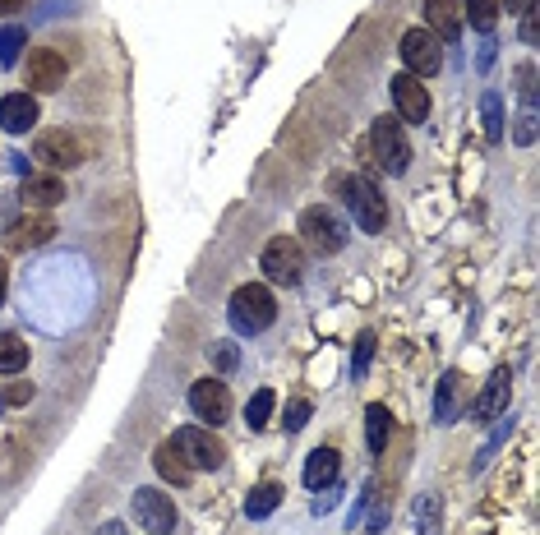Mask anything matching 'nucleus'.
<instances>
[{
    "instance_id": "f257e3e1",
    "label": "nucleus",
    "mask_w": 540,
    "mask_h": 535,
    "mask_svg": "<svg viewBox=\"0 0 540 535\" xmlns=\"http://www.w3.org/2000/svg\"><path fill=\"white\" fill-rule=\"evenodd\" d=\"M337 190H342V203L351 208V217L360 222V231H370V236H379L388 226V203L384 194H379V185L365 176H342L337 180Z\"/></svg>"
},
{
    "instance_id": "f03ea898",
    "label": "nucleus",
    "mask_w": 540,
    "mask_h": 535,
    "mask_svg": "<svg viewBox=\"0 0 540 535\" xmlns=\"http://www.w3.org/2000/svg\"><path fill=\"white\" fill-rule=\"evenodd\" d=\"M227 319H231V328L236 333H264L268 323L277 319V305H273V291L268 286H259V282H250V286H236V296H231V305H227Z\"/></svg>"
},
{
    "instance_id": "7ed1b4c3",
    "label": "nucleus",
    "mask_w": 540,
    "mask_h": 535,
    "mask_svg": "<svg viewBox=\"0 0 540 535\" xmlns=\"http://www.w3.org/2000/svg\"><path fill=\"white\" fill-rule=\"evenodd\" d=\"M300 240H305L314 254H337L342 245H347V222H342L333 208L314 203V208L300 213Z\"/></svg>"
},
{
    "instance_id": "20e7f679",
    "label": "nucleus",
    "mask_w": 540,
    "mask_h": 535,
    "mask_svg": "<svg viewBox=\"0 0 540 535\" xmlns=\"http://www.w3.org/2000/svg\"><path fill=\"white\" fill-rule=\"evenodd\" d=\"M259 268H264L268 282L296 286L300 277H305V245H300L296 236H273L264 245V259H259Z\"/></svg>"
},
{
    "instance_id": "39448f33",
    "label": "nucleus",
    "mask_w": 540,
    "mask_h": 535,
    "mask_svg": "<svg viewBox=\"0 0 540 535\" xmlns=\"http://www.w3.org/2000/svg\"><path fill=\"white\" fill-rule=\"evenodd\" d=\"M374 157H379V167L388 171V176H407L411 167V143L407 134H402V125H397V116H379L374 120Z\"/></svg>"
},
{
    "instance_id": "423d86ee",
    "label": "nucleus",
    "mask_w": 540,
    "mask_h": 535,
    "mask_svg": "<svg viewBox=\"0 0 540 535\" xmlns=\"http://www.w3.org/2000/svg\"><path fill=\"white\" fill-rule=\"evenodd\" d=\"M171 443L185 452V462H190L194 471H217V466L227 462V443L217 439V434H208L204 425H185Z\"/></svg>"
},
{
    "instance_id": "0eeeda50",
    "label": "nucleus",
    "mask_w": 540,
    "mask_h": 535,
    "mask_svg": "<svg viewBox=\"0 0 540 535\" xmlns=\"http://www.w3.org/2000/svg\"><path fill=\"white\" fill-rule=\"evenodd\" d=\"M402 60H407V74L416 79H430V74L444 70V47H439V37L430 28H411L402 37Z\"/></svg>"
},
{
    "instance_id": "6e6552de",
    "label": "nucleus",
    "mask_w": 540,
    "mask_h": 535,
    "mask_svg": "<svg viewBox=\"0 0 540 535\" xmlns=\"http://www.w3.org/2000/svg\"><path fill=\"white\" fill-rule=\"evenodd\" d=\"M130 508H134V522L144 526L148 535H167V531H176V503H171L167 494H162V489H134Z\"/></svg>"
},
{
    "instance_id": "1a4fd4ad",
    "label": "nucleus",
    "mask_w": 540,
    "mask_h": 535,
    "mask_svg": "<svg viewBox=\"0 0 540 535\" xmlns=\"http://www.w3.org/2000/svg\"><path fill=\"white\" fill-rule=\"evenodd\" d=\"M33 157H37V162H47V167L74 171L88 153H84V143H79V134H70V130H47V134H37Z\"/></svg>"
},
{
    "instance_id": "9d476101",
    "label": "nucleus",
    "mask_w": 540,
    "mask_h": 535,
    "mask_svg": "<svg viewBox=\"0 0 540 535\" xmlns=\"http://www.w3.org/2000/svg\"><path fill=\"white\" fill-rule=\"evenodd\" d=\"M190 411L204 420V425H227V420H231L227 383H222V379H199L190 388Z\"/></svg>"
},
{
    "instance_id": "9b49d317",
    "label": "nucleus",
    "mask_w": 540,
    "mask_h": 535,
    "mask_svg": "<svg viewBox=\"0 0 540 535\" xmlns=\"http://www.w3.org/2000/svg\"><path fill=\"white\" fill-rule=\"evenodd\" d=\"M388 93H393L397 120H411V125H420V120L430 116V88L420 84L416 74H393Z\"/></svg>"
},
{
    "instance_id": "f8f14e48",
    "label": "nucleus",
    "mask_w": 540,
    "mask_h": 535,
    "mask_svg": "<svg viewBox=\"0 0 540 535\" xmlns=\"http://www.w3.org/2000/svg\"><path fill=\"white\" fill-rule=\"evenodd\" d=\"M65 74H70V65H65V56L56 47H37L28 56V88L33 93H56L65 84Z\"/></svg>"
},
{
    "instance_id": "ddd939ff",
    "label": "nucleus",
    "mask_w": 540,
    "mask_h": 535,
    "mask_svg": "<svg viewBox=\"0 0 540 535\" xmlns=\"http://www.w3.org/2000/svg\"><path fill=\"white\" fill-rule=\"evenodd\" d=\"M508 397H513V369H494L490 383L476 393V402H471V416L476 420H494L508 411Z\"/></svg>"
},
{
    "instance_id": "4468645a",
    "label": "nucleus",
    "mask_w": 540,
    "mask_h": 535,
    "mask_svg": "<svg viewBox=\"0 0 540 535\" xmlns=\"http://www.w3.org/2000/svg\"><path fill=\"white\" fill-rule=\"evenodd\" d=\"M51 236H56V222H51L47 213H28V217L5 226V245H10V250H37V245H47Z\"/></svg>"
},
{
    "instance_id": "2eb2a0df",
    "label": "nucleus",
    "mask_w": 540,
    "mask_h": 535,
    "mask_svg": "<svg viewBox=\"0 0 540 535\" xmlns=\"http://www.w3.org/2000/svg\"><path fill=\"white\" fill-rule=\"evenodd\" d=\"M37 125V97L33 93H10L0 102V130L5 134H28Z\"/></svg>"
},
{
    "instance_id": "dca6fc26",
    "label": "nucleus",
    "mask_w": 540,
    "mask_h": 535,
    "mask_svg": "<svg viewBox=\"0 0 540 535\" xmlns=\"http://www.w3.org/2000/svg\"><path fill=\"white\" fill-rule=\"evenodd\" d=\"M337 471H342V457H337V448H314L310 462H305V489H314V494L333 489L337 485Z\"/></svg>"
},
{
    "instance_id": "f3484780",
    "label": "nucleus",
    "mask_w": 540,
    "mask_h": 535,
    "mask_svg": "<svg viewBox=\"0 0 540 535\" xmlns=\"http://www.w3.org/2000/svg\"><path fill=\"white\" fill-rule=\"evenodd\" d=\"M425 19H430V33L439 42H457L462 37V5L457 0H425Z\"/></svg>"
},
{
    "instance_id": "a211bd4d",
    "label": "nucleus",
    "mask_w": 540,
    "mask_h": 535,
    "mask_svg": "<svg viewBox=\"0 0 540 535\" xmlns=\"http://www.w3.org/2000/svg\"><path fill=\"white\" fill-rule=\"evenodd\" d=\"M56 203H65V180L60 176H28L24 180V208L28 213H47V208H56Z\"/></svg>"
},
{
    "instance_id": "6ab92c4d",
    "label": "nucleus",
    "mask_w": 540,
    "mask_h": 535,
    "mask_svg": "<svg viewBox=\"0 0 540 535\" xmlns=\"http://www.w3.org/2000/svg\"><path fill=\"white\" fill-rule=\"evenodd\" d=\"M153 466H157V476L167 480V485H176V489H185L194 476V466L185 462V452H180L176 443H162V448L153 452Z\"/></svg>"
},
{
    "instance_id": "aec40b11",
    "label": "nucleus",
    "mask_w": 540,
    "mask_h": 535,
    "mask_svg": "<svg viewBox=\"0 0 540 535\" xmlns=\"http://www.w3.org/2000/svg\"><path fill=\"white\" fill-rule=\"evenodd\" d=\"M457 397H462V374L448 369L444 379H439V393H434V420L439 425H453L457 420Z\"/></svg>"
},
{
    "instance_id": "412c9836",
    "label": "nucleus",
    "mask_w": 540,
    "mask_h": 535,
    "mask_svg": "<svg viewBox=\"0 0 540 535\" xmlns=\"http://www.w3.org/2000/svg\"><path fill=\"white\" fill-rule=\"evenodd\" d=\"M388 425H393V416H388V406H365V443H370V452H384L388 448Z\"/></svg>"
},
{
    "instance_id": "4be33fe9",
    "label": "nucleus",
    "mask_w": 540,
    "mask_h": 535,
    "mask_svg": "<svg viewBox=\"0 0 540 535\" xmlns=\"http://www.w3.org/2000/svg\"><path fill=\"white\" fill-rule=\"evenodd\" d=\"M28 365V342L14 333H0V374H19Z\"/></svg>"
},
{
    "instance_id": "5701e85b",
    "label": "nucleus",
    "mask_w": 540,
    "mask_h": 535,
    "mask_svg": "<svg viewBox=\"0 0 540 535\" xmlns=\"http://www.w3.org/2000/svg\"><path fill=\"white\" fill-rule=\"evenodd\" d=\"M462 14L471 19L476 33H494V24H499V0H462Z\"/></svg>"
},
{
    "instance_id": "b1692460",
    "label": "nucleus",
    "mask_w": 540,
    "mask_h": 535,
    "mask_svg": "<svg viewBox=\"0 0 540 535\" xmlns=\"http://www.w3.org/2000/svg\"><path fill=\"white\" fill-rule=\"evenodd\" d=\"M277 503H282V489H277L273 480H268V485L250 489V499H245V517H254V522H259V517H268V512H273Z\"/></svg>"
},
{
    "instance_id": "393cba45",
    "label": "nucleus",
    "mask_w": 540,
    "mask_h": 535,
    "mask_svg": "<svg viewBox=\"0 0 540 535\" xmlns=\"http://www.w3.org/2000/svg\"><path fill=\"white\" fill-rule=\"evenodd\" d=\"M273 406H277V393H273V388H259V393L250 397V406H245V425H250V429H264L268 416H273Z\"/></svg>"
},
{
    "instance_id": "a878e982",
    "label": "nucleus",
    "mask_w": 540,
    "mask_h": 535,
    "mask_svg": "<svg viewBox=\"0 0 540 535\" xmlns=\"http://www.w3.org/2000/svg\"><path fill=\"white\" fill-rule=\"evenodd\" d=\"M28 42V33L19 24H10V28H0V65H14L19 60V47Z\"/></svg>"
},
{
    "instance_id": "bb28decb",
    "label": "nucleus",
    "mask_w": 540,
    "mask_h": 535,
    "mask_svg": "<svg viewBox=\"0 0 540 535\" xmlns=\"http://www.w3.org/2000/svg\"><path fill=\"white\" fill-rule=\"evenodd\" d=\"M485 134H490V143L504 139V102H499V93H485Z\"/></svg>"
},
{
    "instance_id": "cd10ccee",
    "label": "nucleus",
    "mask_w": 540,
    "mask_h": 535,
    "mask_svg": "<svg viewBox=\"0 0 540 535\" xmlns=\"http://www.w3.org/2000/svg\"><path fill=\"white\" fill-rule=\"evenodd\" d=\"M536 37H540V5L531 0L527 10H522V42H527V47H536Z\"/></svg>"
},
{
    "instance_id": "c85d7f7f",
    "label": "nucleus",
    "mask_w": 540,
    "mask_h": 535,
    "mask_svg": "<svg viewBox=\"0 0 540 535\" xmlns=\"http://www.w3.org/2000/svg\"><path fill=\"white\" fill-rule=\"evenodd\" d=\"M513 139H517V143H531V139H536V107H531V102L522 107V116H517Z\"/></svg>"
},
{
    "instance_id": "c756f323",
    "label": "nucleus",
    "mask_w": 540,
    "mask_h": 535,
    "mask_svg": "<svg viewBox=\"0 0 540 535\" xmlns=\"http://www.w3.org/2000/svg\"><path fill=\"white\" fill-rule=\"evenodd\" d=\"M370 356H374V333H360V342H356V356H351V369H356V379L365 374V365H370Z\"/></svg>"
},
{
    "instance_id": "7c9ffc66",
    "label": "nucleus",
    "mask_w": 540,
    "mask_h": 535,
    "mask_svg": "<svg viewBox=\"0 0 540 535\" xmlns=\"http://www.w3.org/2000/svg\"><path fill=\"white\" fill-rule=\"evenodd\" d=\"M236 346H231V342H217L213 346V365H217V374H231V369H236Z\"/></svg>"
},
{
    "instance_id": "2f4dec72",
    "label": "nucleus",
    "mask_w": 540,
    "mask_h": 535,
    "mask_svg": "<svg viewBox=\"0 0 540 535\" xmlns=\"http://www.w3.org/2000/svg\"><path fill=\"white\" fill-rule=\"evenodd\" d=\"M305 425H310V402L296 397V402L287 406V434H296V429H305Z\"/></svg>"
},
{
    "instance_id": "473e14b6",
    "label": "nucleus",
    "mask_w": 540,
    "mask_h": 535,
    "mask_svg": "<svg viewBox=\"0 0 540 535\" xmlns=\"http://www.w3.org/2000/svg\"><path fill=\"white\" fill-rule=\"evenodd\" d=\"M416 512H420V531L430 535V512H439V503H430V499H420V503H416Z\"/></svg>"
},
{
    "instance_id": "72a5a7b5",
    "label": "nucleus",
    "mask_w": 540,
    "mask_h": 535,
    "mask_svg": "<svg viewBox=\"0 0 540 535\" xmlns=\"http://www.w3.org/2000/svg\"><path fill=\"white\" fill-rule=\"evenodd\" d=\"M33 397V383H14L10 393H5V402H28Z\"/></svg>"
},
{
    "instance_id": "f704fd0d",
    "label": "nucleus",
    "mask_w": 540,
    "mask_h": 535,
    "mask_svg": "<svg viewBox=\"0 0 540 535\" xmlns=\"http://www.w3.org/2000/svg\"><path fill=\"white\" fill-rule=\"evenodd\" d=\"M5 291H10V268H5V259H0V305H5Z\"/></svg>"
},
{
    "instance_id": "c9c22d12",
    "label": "nucleus",
    "mask_w": 540,
    "mask_h": 535,
    "mask_svg": "<svg viewBox=\"0 0 540 535\" xmlns=\"http://www.w3.org/2000/svg\"><path fill=\"white\" fill-rule=\"evenodd\" d=\"M527 5H531V0H504V10H508V14H522Z\"/></svg>"
},
{
    "instance_id": "e433bc0d",
    "label": "nucleus",
    "mask_w": 540,
    "mask_h": 535,
    "mask_svg": "<svg viewBox=\"0 0 540 535\" xmlns=\"http://www.w3.org/2000/svg\"><path fill=\"white\" fill-rule=\"evenodd\" d=\"M14 10H24V0H0V14H14Z\"/></svg>"
},
{
    "instance_id": "4c0bfd02",
    "label": "nucleus",
    "mask_w": 540,
    "mask_h": 535,
    "mask_svg": "<svg viewBox=\"0 0 540 535\" xmlns=\"http://www.w3.org/2000/svg\"><path fill=\"white\" fill-rule=\"evenodd\" d=\"M102 535H125V526H120V522H107V531H102Z\"/></svg>"
},
{
    "instance_id": "58836bf2",
    "label": "nucleus",
    "mask_w": 540,
    "mask_h": 535,
    "mask_svg": "<svg viewBox=\"0 0 540 535\" xmlns=\"http://www.w3.org/2000/svg\"><path fill=\"white\" fill-rule=\"evenodd\" d=\"M0 411H5V397H0Z\"/></svg>"
}]
</instances>
